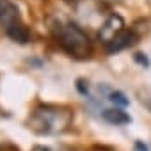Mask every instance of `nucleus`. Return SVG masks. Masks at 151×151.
<instances>
[{
	"mask_svg": "<svg viewBox=\"0 0 151 151\" xmlns=\"http://www.w3.org/2000/svg\"><path fill=\"white\" fill-rule=\"evenodd\" d=\"M101 117L103 121H107L109 124H116V126H121V124H130L132 123V117L119 107L116 109H105L101 112Z\"/></svg>",
	"mask_w": 151,
	"mask_h": 151,
	"instance_id": "6",
	"label": "nucleus"
},
{
	"mask_svg": "<svg viewBox=\"0 0 151 151\" xmlns=\"http://www.w3.org/2000/svg\"><path fill=\"white\" fill-rule=\"evenodd\" d=\"M25 25L22 22L20 9L11 0H0V27L6 30V34H11L13 30Z\"/></svg>",
	"mask_w": 151,
	"mask_h": 151,
	"instance_id": "3",
	"label": "nucleus"
},
{
	"mask_svg": "<svg viewBox=\"0 0 151 151\" xmlns=\"http://www.w3.org/2000/svg\"><path fill=\"white\" fill-rule=\"evenodd\" d=\"M53 37L57 45L73 59H89L93 53V43L87 32L73 22L57 23L53 27Z\"/></svg>",
	"mask_w": 151,
	"mask_h": 151,
	"instance_id": "2",
	"label": "nucleus"
},
{
	"mask_svg": "<svg viewBox=\"0 0 151 151\" xmlns=\"http://www.w3.org/2000/svg\"><path fill=\"white\" fill-rule=\"evenodd\" d=\"M137 32H135V29H130V30H123L112 43H109L107 46H105V50H107V53H117V52H123V50H126V48H130L135 41H137Z\"/></svg>",
	"mask_w": 151,
	"mask_h": 151,
	"instance_id": "5",
	"label": "nucleus"
},
{
	"mask_svg": "<svg viewBox=\"0 0 151 151\" xmlns=\"http://www.w3.org/2000/svg\"><path fill=\"white\" fill-rule=\"evenodd\" d=\"M133 59L140 64V66H144V68H149V59L144 55V53H135L133 55Z\"/></svg>",
	"mask_w": 151,
	"mask_h": 151,
	"instance_id": "8",
	"label": "nucleus"
},
{
	"mask_svg": "<svg viewBox=\"0 0 151 151\" xmlns=\"http://www.w3.org/2000/svg\"><path fill=\"white\" fill-rule=\"evenodd\" d=\"M107 100H110V101H112L116 107H119V109H124V107L130 105V100H128L126 94L121 93V91H110L109 96H107Z\"/></svg>",
	"mask_w": 151,
	"mask_h": 151,
	"instance_id": "7",
	"label": "nucleus"
},
{
	"mask_svg": "<svg viewBox=\"0 0 151 151\" xmlns=\"http://www.w3.org/2000/svg\"><path fill=\"white\" fill-rule=\"evenodd\" d=\"M73 123V112L59 105H39L29 117V128L39 135L64 133Z\"/></svg>",
	"mask_w": 151,
	"mask_h": 151,
	"instance_id": "1",
	"label": "nucleus"
},
{
	"mask_svg": "<svg viewBox=\"0 0 151 151\" xmlns=\"http://www.w3.org/2000/svg\"><path fill=\"white\" fill-rule=\"evenodd\" d=\"M84 84H86V82H84V80L80 78V80L77 82V89H78V91H80V93H82L84 96H87V94H89V87H86Z\"/></svg>",
	"mask_w": 151,
	"mask_h": 151,
	"instance_id": "9",
	"label": "nucleus"
},
{
	"mask_svg": "<svg viewBox=\"0 0 151 151\" xmlns=\"http://www.w3.org/2000/svg\"><path fill=\"white\" fill-rule=\"evenodd\" d=\"M140 101H142L149 110H151V96H149V98H147V96H142V98H140Z\"/></svg>",
	"mask_w": 151,
	"mask_h": 151,
	"instance_id": "10",
	"label": "nucleus"
},
{
	"mask_svg": "<svg viewBox=\"0 0 151 151\" xmlns=\"http://www.w3.org/2000/svg\"><path fill=\"white\" fill-rule=\"evenodd\" d=\"M124 20H123V16H119V14H110L103 23H101V27H100V30H98V39L107 46L109 43H112L123 30H124Z\"/></svg>",
	"mask_w": 151,
	"mask_h": 151,
	"instance_id": "4",
	"label": "nucleus"
},
{
	"mask_svg": "<svg viewBox=\"0 0 151 151\" xmlns=\"http://www.w3.org/2000/svg\"><path fill=\"white\" fill-rule=\"evenodd\" d=\"M32 151H55V149H52V147H48V146H36Z\"/></svg>",
	"mask_w": 151,
	"mask_h": 151,
	"instance_id": "11",
	"label": "nucleus"
}]
</instances>
